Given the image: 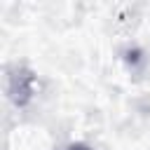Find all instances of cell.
Listing matches in <instances>:
<instances>
[{
	"instance_id": "6da1fadb",
	"label": "cell",
	"mask_w": 150,
	"mask_h": 150,
	"mask_svg": "<svg viewBox=\"0 0 150 150\" xmlns=\"http://www.w3.org/2000/svg\"><path fill=\"white\" fill-rule=\"evenodd\" d=\"M68 150H89V148H87L84 143H75V145H70Z\"/></svg>"
}]
</instances>
